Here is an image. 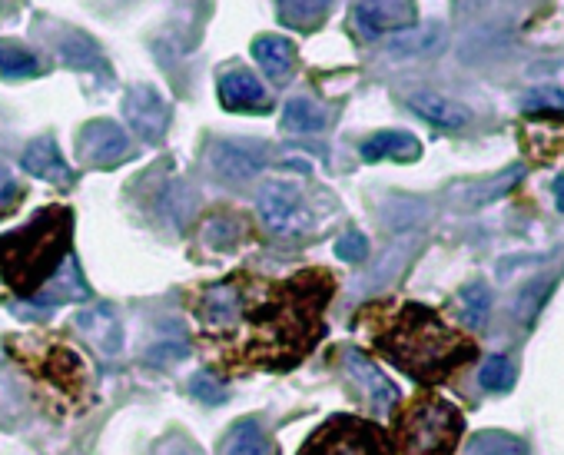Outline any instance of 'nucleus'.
I'll return each instance as SVG.
<instances>
[{
  "label": "nucleus",
  "mask_w": 564,
  "mask_h": 455,
  "mask_svg": "<svg viewBox=\"0 0 564 455\" xmlns=\"http://www.w3.org/2000/svg\"><path fill=\"white\" fill-rule=\"evenodd\" d=\"M190 392H193L196 399L210 402V406H213V402H219V399H226V392L219 389V386H216V382H213L210 376H196V379L190 382Z\"/></svg>",
  "instance_id": "c85d7f7f"
},
{
  "label": "nucleus",
  "mask_w": 564,
  "mask_h": 455,
  "mask_svg": "<svg viewBox=\"0 0 564 455\" xmlns=\"http://www.w3.org/2000/svg\"><path fill=\"white\" fill-rule=\"evenodd\" d=\"M455 4H462V7H475L478 0H455Z\"/></svg>",
  "instance_id": "473e14b6"
},
{
  "label": "nucleus",
  "mask_w": 564,
  "mask_h": 455,
  "mask_svg": "<svg viewBox=\"0 0 564 455\" xmlns=\"http://www.w3.org/2000/svg\"><path fill=\"white\" fill-rule=\"evenodd\" d=\"M555 193H558V206L564 210V177H558V180H555Z\"/></svg>",
  "instance_id": "2f4dec72"
},
{
  "label": "nucleus",
  "mask_w": 564,
  "mask_h": 455,
  "mask_svg": "<svg viewBox=\"0 0 564 455\" xmlns=\"http://www.w3.org/2000/svg\"><path fill=\"white\" fill-rule=\"evenodd\" d=\"M409 107L419 113L422 120L432 123V127H442V130H462V127H468V120H472V113H468L462 103L448 100L442 93H432V90L412 93Z\"/></svg>",
  "instance_id": "f8f14e48"
},
{
  "label": "nucleus",
  "mask_w": 564,
  "mask_h": 455,
  "mask_svg": "<svg viewBox=\"0 0 564 455\" xmlns=\"http://www.w3.org/2000/svg\"><path fill=\"white\" fill-rule=\"evenodd\" d=\"M34 74H37L34 54H27V50L17 47V44L0 40V77L17 80V77H34Z\"/></svg>",
  "instance_id": "4be33fe9"
},
{
  "label": "nucleus",
  "mask_w": 564,
  "mask_h": 455,
  "mask_svg": "<svg viewBox=\"0 0 564 455\" xmlns=\"http://www.w3.org/2000/svg\"><path fill=\"white\" fill-rule=\"evenodd\" d=\"M419 140L412 137V133H402V130H382V133H375V137H369L362 143V160H385V157H392V160H415L419 157Z\"/></svg>",
  "instance_id": "2eb2a0df"
},
{
  "label": "nucleus",
  "mask_w": 564,
  "mask_h": 455,
  "mask_svg": "<svg viewBox=\"0 0 564 455\" xmlns=\"http://www.w3.org/2000/svg\"><path fill=\"white\" fill-rule=\"evenodd\" d=\"M365 253H369V240H365L362 233H346L336 243V256H339V260L359 263V260H365Z\"/></svg>",
  "instance_id": "bb28decb"
},
{
  "label": "nucleus",
  "mask_w": 564,
  "mask_h": 455,
  "mask_svg": "<svg viewBox=\"0 0 564 455\" xmlns=\"http://www.w3.org/2000/svg\"><path fill=\"white\" fill-rule=\"evenodd\" d=\"M70 246V213L64 206H50L24 230L0 240V276L10 289L37 296L67 263Z\"/></svg>",
  "instance_id": "7ed1b4c3"
},
{
  "label": "nucleus",
  "mask_w": 564,
  "mask_h": 455,
  "mask_svg": "<svg viewBox=\"0 0 564 455\" xmlns=\"http://www.w3.org/2000/svg\"><path fill=\"white\" fill-rule=\"evenodd\" d=\"M130 153V140L127 133H123L117 123L110 120H93L83 127L80 133V160L87 163V167H117L120 160H127Z\"/></svg>",
  "instance_id": "0eeeda50"
},
{
  "label": "nucleus",
  "mask_w": 564,
  "mask_h": 455,
  "mask_svg": "<svg viewBox=\"0 0 564 455\" xmlns=\"http://www.w3.org/2000/svg\"><path fill=\"white\" fill-rule=\"evenodd\" d=\"M458 432H462V416L455 406L442 399H419L402 416V455H452Z\"/></svg>",
  "instance_id": "20e7f679"
},
{
  "label": "nucleus",
  "mask_w": 564,
  "mask_h": 455,
  "mask_svg": "<svg viewBox=\"0 0 564 455\" xmlns=\"http://www.w3.org/2000/svg\"><path fill=\"white\" fill-rule=\"evenodd\" d=\"M70 47H77V54H64V60L70 67H97L100 64V54H97V47H93L90 40L73 37Z\"/></svg>",
  "instance_id": "cd10ccee"
},
{
  "label": "nucleus",
  "mask_w": 564,
  "mask_h": 455,
  "mask_svg": "<svg viewBox=\"0 0 564 455\" xmlns=\"http://www.w3.org/2000/svg\"><path fill=\"white\" fill-rule=\"evenodd\" d=\"M77 323L103 353H120L123 333H120V323H117V316H113V309L97 306V309H90V313H83Z\"/></svg>",
  "instance_id": "dca6fc26"
},
{
  "label": "nucleus",
  "mask_w": 564,
  "mask_h": 455,
  "mask_svg": "<svg viewBox=\"0 0 564 455\" xmlns=\"http://www.w3.org/2000/svg\"><path fill=\"white\" fill-rule=\"evenodd\" d=\"M210 163L226 183H239V180L256 177V173L266 167V153H263V147H256V143L223 140L213 147Z\"/></svg>",
  "instance_id": "1a4fd4ad"
},
{
  "label": "nucleus",
  "mask_w": 564,
  "mask_h": 455,
  "mask_svg": "<svg viewBox=\"0 0 564 455\" xmlns=\"http://www.w3.org/2000/svg\"><path fill=\"white\" fill-rule=\"evenodd\" d=\"M14 200H17V183L4 167H0V210H10Z\"/></svg>",
  "instance_id": "7c9ffc66"
},
{
  "label": "nucleus",
  "mask_w": 564,
  "mask_h": 455,
  "mask_svg": "<svg viewBox=\"0 0 564 455\" xmlns=\"http://www.w3.org/2000/svg\"><path fill=\"white\" fill-rule=\"evenodd\" d=\"M219 100L226 110H263L266 90L249 70H229L219 80Z\"/></svg>",
  "instance_id": "ddd939ff"
},
{
  "label": "nucleus",
  "mask_w": 564,
  "mask_h": 455,
  "mask_svg": "<svg viewBox=\"0 0 564 455\" xmlns=\"http://www.w3.org/2000/svg\"><path fill=\"white\" fill-rule=\"evenodd\" d=\"M525 110L538 113V110H555V113H564V93L555 90V87H538L531 90L525 97Z\"/></svg>",
  "instance_id": "a878e982"
},
{
  "label": "nucleus",
  "mask_w": 564,
  "mask_h": 455,
  "mask_svg": "<svg viewBox=\"0 0 564 455\" xmlns=\"http://www.w3.org/2000/svg\"><path fill=\"white\" fill-rule=\"evenodd\" d=\"M375 346L402 366L409 376L422 382H438L448 372L458 369L465 359H472V343H465L455 329H448L432 309L405 306L385 333L375 336Z\"/></svg>",
  "instance_id": "f03ea898"
},
{
  "label": "nucleus",
  "mask_w": 564,
  "mask_h": 455,
  "mask_svg": "<svg viewBox=\"0 0 564 455\" xmlns=\"http://www.w3.org/2000/svg\"><path fill=\"white\" fill-rule=\"evenodd\" d=\"M442 44V30L438 27H419L409 30V34H395L389 40V50L395 57H415V54H428Z\"/></svg>",
  "instance_id": "412c9836"
},
{
  "label": "nucleus",
  "mask_w": 564,
  "mask_h": 455,
  "mask_svg": "<svg viewBox=\"0 0 564 455\" xmlns=\"http://www.w3.org/2000/svg\"><path fill=\"white\" fill-rule=\"evenodd\" d=\"M329 289L326 273H306L263 289L246 279H229L206 289L196 316L203 333L229 346L236 359L289 366L319 336V313Z\"/></svg>",
  "instance_id": "f257e3e1"
},
{
  "label": "nucleus",
  "mask_w": 564,
  "mask_h": 455,
  "mask_svg": "<svg viewBox=\"0 0 564 455\" xmlns=\"http://www.w3.org/2000/svg\"><path fill=\"white\" fill-rule=\"evenodd\" d=\"M346 369L352 372V379H359V386L365 389V396H369V402L379 412H389L395 402H399V389H395L392 382L382 376L379 366H375L372 359H365L362 353L349 349V353H346Z\"/></svg>",
  "instance_id": "9b49d317"
},
{
  "label": "nucleus",
  "mask_w": 564,
  "mask_h": 455,
  "mask_svg": "<svg viewBox=\"0 0 564 455\" xmlns=\"http://www.w3.org/2000/svg\"><path fill=\"white\" fill-rule=\"evenodd\" d=\"M123 110H127V120L133 123V130H137L146 143L160 140L163 130H166V123H170V110H166L163 97L153 87H133L127 93V103H123Z\"/></svg>",
  "instance_id": "9d476101"
},
{
  "label": "nucleus",
  "mask_w": 564,
  "mask_h": 455,
  "mask_svg": "<svg viewBox=\"0 0 564 455\" xmlns=\"http://www.w3.org/2000/svg\"><path fill=\"white\" fill-rule=\"evenodd\" d=\"M276 4H279V14H282L286 24L309 30V27H316L322 17H326L332 0H276Z\"/></svg>",
  "instance_id": "aec40b11"
},
{
  "label": "nucleus",
  "mask_w": 564,
  "mask_h": 455,
  "mask_svg": "<svg viewBox=\"0 0 564 455\" xmlns=\"http://www.w3.org/2000/svg\"><path fill=\"white\" fill-rule=\"evenodd\" d=\"M299 455H389L382 432L362 419H332Z\"/></svg>",
  "instance_id": "39448f33"
},
{
  "label": "nucleus",
  "mask_w": 564,
  "mask_h": 455,
  "mask_svg": "<svg viewBox=\"0 0 564 455\" xmlns=\"http://www.w3.org/2000/svg\"><path fill=\"white\" fill-rule=\"evenodd\" d=\"M259 213H263L266 226L273 233L292 236L309 230V210L302 203V193L292 183L273 180L259 190Z\"/></svg>",
  "instance_id": "423d86ee"
},
{
  "label": "nucleus",
  "mask_w": 564,
  "mask_h": 455,
  "mask_svg": "<svg viewBox=\"0 0 564 455\" xmlns=\"http://www.w3.org/2000/svg\"><path fill=\"white\" fill-rule=\"evenodd\" d=\"M478 382L492 392H505L511 389V382H515V366L508 363V356H492L482 366V372H478Z\"/></svg>",
  "instance_id": "b1692460"
},
{
  "label": "nucleus",
  "mask_w": 564,
  "mask_h": 455,
  "mask_svg": "<svg viewBox=\"0 0 564 455\" xmlns=\"http://www.w3.org/2000/svg\"><path fill=\"white\" fill-rule=\"evenodd\" d=\"M322 127H326V113H322L319 103L306 97L289 100L286 110H282V130L289 133H319Z\"/></svg>",
  "instance_id": "6ab92c4d"
},
{
  "label": "nucleus",
  "mask_w": 564,
  "mask_h": 455,
  "mask_svg": "<svg viewBox=\"0 0 564 455\" xmlns=\"http://www.w3.org/2000/svg\"><path fill=\"white\" fill-rule=\"evenodd\" d=\"M472 455H525V442L508 432H482L472 442Z\"/></svg>",
  "instance_id": "5701e85b"
},
{
  "label": "nucleus",
  "mask_w": 564,
  "mask_h": 455,
  "mask_svg": "<svg viewBox=\"0 0 564 455\" xmlns=\"http://www.w3.org/2000/svg\"><path fill=\"white\" fill-rule=\"evenodd\" d=\"M24 170L30 173V177L47 180V183H70L73 180L70 167L64 163L57 143L50 137H40V140L30 143L27 153H24Z\"/></svg>",
  "instance_id": "4468645a"
},
{
  "label": "nucleus",
  "mask_w": 564,
  "mask_h": 455,
  "mask_svg": "<svg viewBox=\"0 0 564 455\" xmlns=\"http://www.w3.org/2000/svg\"><path fill=\"white\" fill-rule=\"evenodd\" d=\"M352 20L365 37H379L389 34V30L412 27L415 0H355Z\"/></svg>",
  "instance_id": "6e6552de"
},
{
  "label": "nucleus",
  "mask_w": 564,
  "mask_h": 455,
  "mask_svg": "<svg viewBox=\"0 0 564 455\" xmlns=\"http://www.w3.org/2000/svg\"><path fill=\"white\" fill-rule=\"evenodd\" d=\"M226 455H276V446L266 439V432L259 429V422L246 419L229 432L226 439Z\"/></svg>",
  "instance_id": "a211bd4d"
},
{
  "label": "nucleus",
  "mask_w": 564,
  "mask_h": 455,
  "mask_svg": "<svg viewBox=\"0 0 564 455\" xmlns=\"http://www.w3.org/2000/svg\"><path fill=\"white\" fill-rule=\"evenodd\" d=\"M465 316H468V323L472 326H482L485 323V316H488V306H492V299H488V289L482 283H472V286H465Z\"/></svg>",
  "instance_id": "393cba45"
},
{
  "label": "nucleus",
  "mask_w": 564,
  "mask_h": 455,
  "mask_svg": "<svg viewBox=\"0 0 564 455\" xmlns=\"http://www.w3.org/2000/svg\"><path fill=\"white\" fill-rule=\"evenodd\" d=\"M146 356H150L153 366H170V363H180V359L186 356V349L183 346H156Z\"/></svg>",
  "instance_id": "c756f323"
},
{
  "label": "nucleus",
  "mask_w": 564,
  "mask_h": 455,
  "mask_svg": "<svg viewBox=\"0 0 564 455\" xmlns=\"http://www.w3.org/2000/svg\"><path fill=\"white\" fill-rule=\"evenodd\" d=\"M253 57L273 80H286L292 70V44L286 37L266 34L253 40Z\"/></svg>",
  "instance_id": "f3484780"
}]
</instances>
